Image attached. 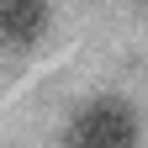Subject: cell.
I'll return each mask as SVG.
<instances>
[{
    "instance_id": "6da1fadb",
    "label": "cell",
    "mask_w": 148,
    "mask_h": 148,
    "mask_svg": "<svg viewBox=\"0 0 148 148\" xmlns=\"http://www.w3.org/2000/svg\"><path fill=\"white\" fill-rule=\"evenodd\" d=\"M64 148H138V116L122 95H101V101H85L74 111Z\"/></svg>"
},
{
    "instance_id": "7a4b0ae2",
    "label": "cell",
    "mask_w": 148,
    "mask_h": 148,
    "mask_svg": "<svg viewBox=\"0 0 148 148\" xmlns=\"http://www.w3.org/2000/svg\"><path fill=\"white\" fill-rule=\"evenodd\" d=\"M48 32V0H0V48H32Z\"/></svg>"
}]
</instances>
